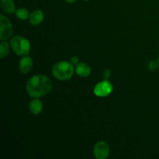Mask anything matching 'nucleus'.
Instances as JSON below:
<instances>
[{
	"mask_svg": "<svg viewBox=\"0 0 159 159\" xmlns=\"http://www.w3.org/2000/svg\"><path fill=\"white\" fill-rule=\"evenodd\" d=\"M28 95L32 98H40L52 89V82L44 75H36L28 80L26 85Z\"/></svg>",
	"mask_w": 159,
	"mask_h": 159,
	"instance_id": "1",
	"label": "nucleus"
},
{
	"mask_svg": "<svg viewBox=\"0 0 159 159\" xmlns=\"http://www.w3.org/2000/svg\"><path fill=\"white\" fill-rule=\"evenodd\" d=\"M74 65L71 62L59 61L54 64L52 68V74L59 81H66L71 79L75 72Z\"/></svg>",
	"mask_w": 159,
	"mask_h": 159,
	"instance_id": "2",
	"label": "nucleus"
},
{
	"mask_svg": "<svg viewBox=\"0 0 159 159\" xmlns=\"http://www.w3.org/2000/svg\"><path fill=\"white\" fill-rule=\"evenodd\" d=\"M10 47L16 55H28L30 51L31 45L29 40L21 36H14L10 40Z\"/></svg>",
	"mask_w": 159,
	"mask_h": 159,
	"instance_id": "3",
	"label": "nucleus"
},
{
	"mask_svg": "<svg viewBox=\"0 0 159 159\" xmlns=\"http://www.w3.org/2000/svg\"><path fill=\"white\" fill-rule=\"evenodd\" d=\"M13 34V28L10 20L6 16L0 15V40L2 41L10 38Z\"/></svg>",
	"mask_w": 159,
	"mask_h": 159,
	"instance_id": "4",
	"label": "nucleus"
},
{
	"mask_svg": "<svg viewBox=\"0 0 159 159\" xmlns=\"http://www.w3.org/2000/svg\"><path fill=\"white\" fill-rule=\"evenodd\" d=\"M113 89V86L111 82L108 79H104L95 85L93 92L98 97H106L111 94Z\"/></svg>",
	"mask_w": 159,
	"mask_h": 159,
	"instance_id": "5",
	"label": "nucleus"
},
{
	"mask_svg": "<svg viewBox=\"0 0 159 159\" xmlns=\"http://www.w3.org/2000/svg\"><path fill=\"white\" fill-rule=\"evenodd\" d=\"M110 148L109 144L103 141L96 143L93 148V154L97 159H107L110 156Z\"/></svg>",
	"mask_w": 159,
	"mask_h": 159,
	"instance_id": "6",
	"label": "nucleus"
},
{
	"mask_svg": "<svg viewBox=\"0 0 159 159\" xmlns=\"http://www.w3.org/2000/svg\"><path fill=\"white\" fill-rule=\"evenodd\" d=\"M33 65H34L33 59L30 56H23L19 62V68L20 72L23 75L28 74L32 69Z\"/></svg>",
	"mask_w": 159,
	"mask_h": 159,
	"instance_id": "7",
	"label": "nucleus"
},
{
	"mask_svg": "<svg viewBox=\"0 0 159 159\" xmlns=\"http://www.w3.org/2000/svg\"><path fill=\"white\" fill-rule=\"evenodd\" d=\"M43 19H44V14L43 11L40 9H36L30 14V23L34 26L40 25L43 22Z\"/></svg>",
	"mask_w": 159,
	"mask_h": 159,
	"instance_id": "8",
	"label": "nucleus"
},
{
	"mask_svg": "<svg viewBox=\"0 0 159 159\" xmlns=\"http://www.w3.org/2000/svg\"><path fill=\"white\" fill-rule=\"evenodd\" d=\"M75 72L79 76L82 78H86L91 74V68L89 65L84 62H79L75 65Z\"/></svg>",
	"mask_w": 159,
	"mask_h": 159,
	"instance_id": "9",
	"label": "nucleus"
},
{
	"mask_svg": "<svg viewBox=\"0 0 159 159\" xmlns=\"http://www.w3.org/2000/svg\"><path fill=\"white\" fill-rule=\"evenodd\" d=\"M43 103L39 99V98H34L29 104V110L30 113L34 115H39L43 111Z\"/></svg>",
	"mask_w": 159,
	"mask_h": 159,
	"instance_id": "10",
	"label": "nucleus"
},
{
	"mask_svg": "<svg viewBox=\"0 0 159 159\" xmlns=\"http://www.w3.org/2000/svg\"><path fill=\"white\" fill-rule=\"evenodd\" d=\"M1 8L5 13L9 15L16 12V10L13 0H1Z\"/></svg>",
	"mask_w": 159,
	"mask_h": 159,
	"instance_id": "11",
	"label": "nucleus"
},
{
	"mask_svg": "<svg viewBox=\"0 0 159 159\" xmlns=\"http://www.w3.org/2000/svg\"><path fill=\"white\" fill-rule=\"evenodd\" d=\"M10 48V43H8L5 40L1 42V43H0V57L1 58H4L9 55Z\"/></svg>",
	"mask_w": 159,
	"mask_h": 159,
	"instance_id": "12",
	"label": "nucleus"
},
{
	"mask_svg": "<svg viewBox=\"0 0 159 159\" xmlns=\"http://www.w3.org/2000/svg\"><path fill=\"white\" fill-rule=\"evenodd\" d=\"M15 13L17 18L21 20H26L29 19L30 14L26 8H20V9H16Z\"/></svg>",
	"mask_w": 159,
	"mask_h": 159,
	"instance_id": "13",
	"label": "nucleus"
},
{
	"mask_svg": "<svg viewBox=\"0 0 159 159\" xmlns=\"http://www.w3.org/2000/svg\"><path fill=\"white\" fill-rule=\"evenodd\" d=\"M159 67V63L158 61L155 60H152L148 65V68L151 71H154L155 70H157Z\"/></svg>",
	"mask_w": 159,
	"mask_h": 159,
	"instance_id": "14",
	"label": "nucleus"
},
{
	"mask_svg": "<svg viewBox=\"0 0 159 159\" xmlns=\"http://www.w3.org/2000/svg\"><path fill=\"white\" fill-rule=\"evenodd\" d=\"M70 62H71L74 66L75 65H78V64L79 63V57H78V56H73V57H71V59H70Z\"/></svg>",
	"mask_w": 159,
	"mask_h": 159,
	"instance_id": "15",
	"label": "nucleus"
},
{
	"mask_svg": "<svg viewBox=\"0 0 159 159\" xmlns=\"http://www.w3.org/2000/svg\"><path fill=\"white\" fill-rule=\"evenodd\" d=\"M111 75V71L110 69L104 70L103 73H102V76H103L104 79H108Z\"/></svg>",
	"mask_w": 159,
	"mask_h": 159,
	"instance_id": "16",
	"label": "nucleus"
},
{
	"mask_svg": "<svg viewBox=\"0 0 159 159\" xmlns=\"http://www.w3.org/2000/svg\"><path fill=\"white\" fill-rule=\"evenodd\" d=\"M65 1L66 2L70 3V4H73V3H75L77 2V0H65Z\"/></svg>",
	"mask_w": 159,
	"mask_h": 159,
	"instance_id": "17",
	"label": "nucleus"
},
{
	"mask_svg": "<svg viewBox=\"0 0 159 159\" xmlns=\"http://www.w3.org/2000/svg\"><path fill=\"white\" fill-rule=\"evenodd\" d=\"M158 63H159V56H158Z\"/></svg>",
	"mask_w": 159,
	"mask_h": 159,
	"instance_id": "18",
	"label": "nucleus"
},
{
	"mask_svg": "<svg viewBox=\"0 0 159 159\" xmlns=\"http://www.w3.org/2000/svg\"><path fill=\"white\" fill-rule=\"evenodd\" d=\"M83 1H89V0H83Z\"/></svg>",
	"mask_w": 159,
	"mask_h": 159,
	"instance_id": "19",
	"label": "nucleus"
}]
</instances>
